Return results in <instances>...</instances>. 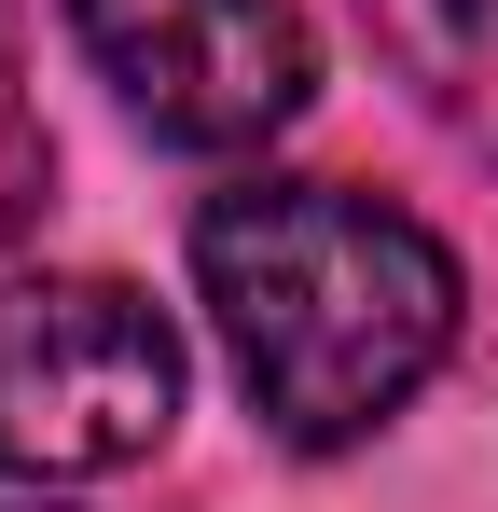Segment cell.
Listing matches in <instances>:
<instances>
[{"instance_id": "cell-1", "label": "cell", "mask_w": 498, "mask_h": 512, "mask_svg": "<svg viewBox=\"0 0 498 512\" xmlns=\"http://www.w3.org/2000/svg\"><path fill=\"white\" fill-rule=\"evenodd\" d=\"M194 291L222 319L249 416L291 457L388 429L457 346V250L346 194V180H236L194 222Z\"/></svg>"}, {"instance_id": "cell-2", "label": "cell", "mask_w": 498, "mask_h": 512, "mask_svg": "<svg viewBox=\"0 0 498 512\" xmlns=\"http://www.w3.org/2000/svg\"><path fill=\"white\" fill-rule=\"evenodd\" d=\"M180 416V333L125 277H14L0 291V485L139 471Z\"/></svg>"}, {"instance_id": "cell-3", "label": "cell", "mask_w": 498, "mask_h": 512, "mask_svg": "<svg viewBox=\"0 0 498 512\" xmlns=\"http://www.w3.org/2000/svg\"><path fill=\"white\" fill-rule=\"evenodd\" d=\"M70 42L166 153H263L319 97L291 0H70Z\"/></svg>"}, {"instance_id": "cell-4", "label": "cell", "mask_w": 498, "mask_h": 512, "mask_svg": "<svg viewBox=\"0 0 498 512\" xmlns=\"http://www.w3.org/2000/svg\"><path fill=\"white\" fill-rule=\"evenodd\" d=\"M360 28L415 84V111L498 167V0H360Z\"/></svg>"}, {"instance_id": "cell-5", "label": "cell", "mask_w": 498, "mask_h": 512, "mask_svg": "<svg viewBox=\"0 0 498 512\" xmlns=\"http://www.w3.org/2000/svg\"><path fill=\"white\" fill-rule=\"evenodd\" d=\"M56 194V139H42V97H28V42H14V0H0V250L42 222Z\"/></svg>"}]
</instances>
